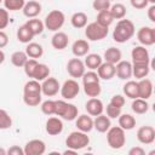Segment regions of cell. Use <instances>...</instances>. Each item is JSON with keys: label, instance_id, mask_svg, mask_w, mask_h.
Masks as SVG:
<instances>
[{"label": "cell", "instance_id": "obj_55", "mask_svg": "<svg viewBox=\"0 0 155 155\" xmlns=\"http://www.w3.org/2000/svg\"><path fill=\"white\" fill-rule=\"evenodd\" d=\"M0 155H6V150L4 148H0Z\"/></svg>", "mask_w": 155, "mask_h": 155}, {"label": "cell", "instance_id": "obj_24", "mask_svg": "<svg viewBox=\"0 0 155 155\" xmlns=\"http://www.w3.org/2000/svg\"><path fill=\"white\" fill-rule=\"evenodd\" d=\"M111 127V121L107 115H98L93 120V128H96L99 133H105Z\"/></svg>", "mask_w": 155, "mask_h": 155}, {"label": "cell", "instance_id": "obj_47", "mask_svg": "<svg viewBox=\"0 0 155 155\" xmlns=\"http://www.w3.org/2000/svg\"><path fill=\"white\" fill-rule=\"evenodd\" d=\"M10 23V16H8V11L6 8L0 7V30L5 29Z\"/></svg>", "mask_w": 155, "mask_h": 155}, {"label": "cell", "instance_id": "obj_34", "mask_svg": "<svg viewBox=\"0 0 155 155\" xmlns=\"http://www.w3.org/2000/svg\"><path fill=\"white\" fill-rule=\"evenodd\" d=\"M84 85V92L86 93L87 97H98L102 92V87L99 82H87V84H82Z\"/></svg>", "mask_w": 155, "mask_h": 155}, {"label": "cell", "instance_id": "obj_5", "mask_svg": "<svg viewBox=\"0 0 155 155\" xmlns=\"http://www.w3.org/2000/svg\"><path fill=\"white\" fill-rule=\"evenodd\" d=\"M107 142L111 149H121L126 143L125 130H122L120 126L110 127L107 131Z\"/></svg>", "mask_w": 155, "mask_h": 155}, {"label": "cell", "instance_id": "obj_48", "mask_svg": "<svg viewBox=\"0 0 155 155\" xmlns=\"http://www.w3.org/2000/svg\"><path fill=\"white\" fill-rule=\"evenodd\" d=\"M110 103H111L113 105H115V107H117V108H121V109H122V107L125 105V97H124V96H121V94H115V96H113V97H111Z\"/></svg>", "mask_w": 155, "mask_h": 155}, {"label": "cell", "instance_id": "obj_14", "mask_svg": "<svg viewBox=\"0 0 155 155\" xmlns=\"http://www.w3.org/2000/svg\"><path fill=\"white\" fill-rule=\"evenodd\" d=\"M137 139L142 144H151L155 140V130L153 126H142L137 131Z\"/></svg>", "mask_w": 155, "mask_h": 155}, {"label": "cell", "instance_id": "obj_52", "mask_svg": "<svg viewBox=\"0 0 155 155\" xmlns=\"http://www.w3.org/2000/svg\"><path fill=\"white\" fill-rule=\"evenodd\" d=\"M144 154H145V151L140 147H133L128 150V155H144Z\"/></svg>", "mask_w": 155, "mask_h": 155}, {"label": "cell", "instance_id": "obj_33", "mask_svg": "<svg viewBox=\"0 0 155 155\" xmlns=\"http://www.w3.org/2000/svg\"><path fill=\"white\" fill-rule=\"evenodd\" d=\"M131 108H132L133 113L142 115V114H145L149 110V104H148L147 99H143V98H139L138 97V98H134L133 99V102L131 104Z\"/></svg>", "mask_w": 155, "mask_h": 155}, {"label": "cell", "instance_id": "obj_27", "mask_svg": "<svg viewBox=\"0 0 155 155\" xmlns=\"http://www.w3.org/2000/svg\"><path fill=\"white\" fill-rule=\"evenodd\" d=\"M119 119V126L125 131H131L136 127V119L131 114H120Z\"/></svg>", "mask_w": 155, "mask_h": 155}, {"label": "cell", "instance_id": "obj_45", "mask_svg": "<svg viewBox=\"0 0 155 155\" xmlns=\"http://www.w3.org/2000/svg\"><path fill=\"white\" fill-rule=\"evenodd\" d=\"M110 6H111L110 1H108V0H93V2H92V7L97 12L104 11V10H109Z\"/></svg>", "mask_w": 155, "mask_h": 155}, {"label": "cell", "instance_id": "obj_41", "mask_svg": "<svg viewBox=\"0 0 155 155\" xmlns=\"http://www.w3.org/2000/svg\"><path fill=\"white\" fill-rule=\"evenodd\" d=\"M11 126H12V119L10 114L6 110L0 109V130H7Z\"/></svg>", "mask_w": 155, "mask_h": 155}, {"label": "cell", "instance_id": "obj_37", "mask_svg": "<svg viewBox=\"0 0 155 155\" xmlns=\"http://www.w3.org/2000/svg\"><path fill=\"white\" fill-rule=\"evenodd\" d=\"M96 22H97L98 24L103 25V27L109 28V25L114 22V18H113V16H111V13H110L109 10H104V11H99V12H98Z\"/></svg>", "mask_w": 155, "mask_h": 155}, {"label": "cell", "instance_id": "obj_42", "mask_svg": "<svg viewBox=\"0 0 155 155\" xmlns=\"http://www.w3.org/2000/svg\"><path fill=\"white\" fill-rule=\"evenodd\" d=\"M41 111L50 116V115H54V111H56V101H51V99H47L45 102L41 103Z\"/></svg>", "mask_w": 155, "mask_h": 155}, {"label": "cell", "instance_id": "obj_38", "mask_svg": "<svg viewBox=\"0 0 155 155\" xmlns=\"http://www.w3.org/2000/svg\"><path fill=\"white\" fill-rule=\"evenodd\" d=\"M27 61H28V56L24 51H16L11 54V63L17 68H22Z\"/></svg>", "mask_w": 155, "mask_h": 155}, {"label": "cell", "instance_id": "obj_26", "mask_svg": "<svg viewBox=\"0 0 155 155\" xmlns=\"http://www.w3.org/2000/svg\"><path fill=\"white\" fill-rule=\"evenodd\" d=\"M27 56L29 58H33V59H36V58H40L42 54H44V48L38 42H29L27 44V47H25V51Z\"/></svg>", "mask_w": 155, "mask_h": 155}, {"label": "cell", "instance_id": "obj_20", "mask_svg": "<svg viewBox=\"0 0 155 155\" xmlns=\"http://www.w3.org/2000/svg\"><path fill=\"white\" fill-rule=\"evenodd\" d=\"M41 8L42 7H41L40 2H38L35 0H30V1L25 2L22 11H23V15L27 18H35L41 13Z\"/></svg>", "mask_w": 155, "mask_h": 155}, {"label": "cell", "instance_id": "obj_1", "mask_svg": "<svg viewBox=\"0 0 155 155\" xmlns=\"http://www.w3.org/2000/svg\"><path fill=\"white\" fill-rule=\"evenodd\" d=\"M41 84L36 80H29L23 87V102L28 107H38L41 103Z\"/></svg>", "mask_w": 155, "mask_h": 155}, {"label": "cell", "instance_id": "obj_49", "mask_svg": "<svg viewBox=\"0 0 155 155\" xmlns=\"http://www.w3.org/2000/svg\"><path fill=\"white\" fill-rule=\"evenodd\" d=\"M132 7L137 8V10H142V8H145L148 6V0H130Z\"/></svg>", "mask_w": 155, "mask_h": 155}, {"label": "cell", "instance_id": "obj_15", "mask_svg": "<svg viewBox=\"0 0 155 155\" xmlns=\"http://www.w3.org/2000/svg\"><path fill=\"white\" fill-rule=\"evenodd\" d=\"M85 109H86V111H87L88 115H91V116H98V115L103 114L104 105H103V102L99 98L93 97V98H90L86 102Z\"/></svg>", "mask_w": 155, "mask_h": 155}, {"label": "cell", "instance_id": "obj_16", "mask_svg": "<svg viewBox=\"0 0 155 155\" xmlns=\"http://www.w3.org/2000/svg\"><path fill=\"white\" fill-rule=\"evenodd\" d=\"M131 57H132V63H150L149 51L145 48V46L133 47L131 52Z\"/></svg>", "mask_w": 155, "mask_h": 155}, {"label": "cell", "instance_id": "obj_23", "mask_svg": "<svg viewBox=\"0 0 155 155\" xmlns=\"http://www.w3.org/2000/svg\"><path fill=\"white\" fill-rule=\"evenodd\" d=\"M69 44V38L63 31H56L51 39V45L54 50H64Z\"/></svg>", "mask_w": 155, "mask_h": 155}, {"label": "cell", "instance_id": "obj_7", "mask_svg": "<svg viewBox=\"0 0 155 155\" xmlns=\"http://www.w3.org/2000/svg\"><path fill=\"white\" fill-rule=\"evenodd\" d=\"M109 33L107 27L98 24L97 22H92L85 27V35L90 41H99L104 39Z\"/></svg>", "mask_w": 155, "mask_h": 155}, {"label": "cell", "instance_id": "obj_25", "mask_svg": "<svg viewBox=\"0 0 155 155\" xmlns=\"http://www.w3.org/2000/svg\"><path fill=\"white\" fill-rule=\"evenodd\" d=\"M150 71L149 63H132V76L136 79H143L147 78Z\"/></svg>", "mask_w": 155, "mask_h": 155}, {"label": "cell", "instance_id": "obj_6", "mask_svg": "<svg viewBox=\"0 0 155 155\" xmlns=\"http://www.w3.org/2000/svg\"><path fill=\"white\" fill-rule=\"evenodd\" d=\"M64 22H65L64 13L59 10H52L45 17L44 25H45L46 29H48L51 31H58V29H61L63 27Z\"/></svg>", "mask_w": 155, "mask_h": 155}, {"label": "cell", "instance_id": "obj_57", "mask_svg": "<svg viewBox=\"0 0 155 155\" xmlns=\"http://www.w3.org/2000/svg\"><path fill=\"white\" fill-rule=\"evenodd\" d=\"M108 1H113V0H108Z\"/></svg>", "mask_w": 155, "mask_h": 155}, {"label": "cell", "instance_id": "obj_35", "mask_svg": "<svg viewBox=\"0 0 155 155\" xmlns=\"http://www.w3.org/2000/svg\"><path fill=\"white\" fill-rule=\"evenodd\" d=\"M124 93L126 97L131 98V99H134V98H138V84L133 80H128L125 85H124V88H122Z\"/></svg>", "mask_w": 155, "mask_h": 155}, {"label": "cell", "instance_id": "obj_10", "mask_svg": "<svg viewBox=\"0 0 155 155\" xmlns=\"http://www.w3.org/2000/svg\"><path fill=\"white\" fill-rule=\"evenodd\" d=\"M61 90V85L56 78H46L41 84V93L46 97L56 96Z\"/></svg>", "mask_w": 155, "mask_h": 155}, {"label": "cell", "instance_id": "obj_13", "mask_svg": "<svg viewBox=\"0 0 155 155\" xmlns=\"http://www.w3.org/2000/svg\"><path fill=\"white\" fill-rule=\"evenodd\" d=\"M115 75L120 80H130L132 78V63L128 61H120L115 64Z\"/></svg>", "mask_w": 155, "mask_h": 155}, {"label": "cell", "instance_id": "obj_50", "mask_svg": "<svg viewBox=\"0 0 155 155\" xmlns=\"http://www.w3.org/2000/svg\"><path fill=\"white\" fill-rule=\"evenodd\" d=\"M6 154H8V155H24V150L22 148H19L18 145H12L11 148H8Z\"/></svg>", "mask_w": 155, "mask_h": 155}, {"label": "cell", "instance_id": "obj_19", "mask_svg": "<svg viewBox=\"0 0 155 155\" xmlns=\"http://www.w3.org/2000/svg\"><path fill=\"white\" fill-rule=\"evenodd\" d=\"M97 74L102 80H111L115 76V64L102 62V64L97 68Z\"/></svg>", "mask_w": 155, "mask_h": 155}, {"label": "cell", "instance_id": "obj_40", "mask_svg": "<svg viewBox=\"0 0 155 155\" xmlns=\"http://www.w3.org/2000/svg\"><path fill=\"white\" fill-rule=\"evenodd\" d=\"M7 11H19L25 5V0H2Z\"/></svg>", "mask_w": 155, "mask_h": 155}, {"label": "cell", "instance_id": "obj_11", "mask_svg": "<svg viewBox=\"0 0 155 155\" xmlns=\"http://www.w3.org/2000/svg\"><path fill=\"white\" fill-rule=\"evenodd\" d=\"M137 40L142 46H151L155 44V29L151 27H142L137 31Z\"/></svg>", "mask_w": 155, "mask_h": 155}, {"label": "cell", "instance_id": "obj_32", "mask_svg": "<svg viewBox=\"0 0 155 155\" xmlns=\"http://www.w3.org/2000/svg\"><path fill=\"white\" fill-rule=\"evenodd\" d=\"M70 23L76 29L85 28L87 25V15L85 12H75L70 18Z\"/></svg>", "mask_w": 155, "mask_h": 155}, {"label": "cell", "instance_id": "obj_18", "mask_svg": "<svg viewBox=\"0 0 155 155\" xmlns=\"http://www.w3.org/2000/svg\"><path fill=\"white\" fill-rule=\"evenodd\" d=\"M138 97L143 99H149L153 94V82L150 79L143 78L138 82Z\"/></svg>", "mask_w": 155, "mask_h": 155}, {"label": "cell", "instance_id": "obj_51", "mask_svg": "<svg viewBox=\"0 0 155 155\" xmlns=\"http://www.w3.org/2000/svg\"><path fill=\"white\" fill-rule=\"evenodd\" d=\"M7 44H8V36H7V34L5 31L0 30V48L6 47Z\"/></svg>", "mask_w": 155, "mask_h": 155}, {"label": "cell", "instance_id": "obj_29", "mask_svg": "<svg viewBox=\"0 0 155 155\" xmlns=\"http://www.w3.org/2000/svg\"><path fill=\"white\" fill-rule=\"evenodd\" d=\"M121 57H122V53L116 47H109V48H107L105 52H104V56H103V58H104L105 62H109V63H113V64H116L117 62H120L121 61Z\"/></svg>", "mask_w": 155, "mask_h": 155}, {"label": "cell", "instance_id": "obj_2", "mask_svg": "<svg viewBox=\"0 0 155 155\" xmlns=\"http://www.w3.org/2000/svg\"><path fill=\"white\" fill-rule=\"evenodd\" d=\"M134 33H136L134 24L130 19L122 18L116 23V27L113 31V39L119 44H124L128 41L134 35Z\"/></svg>", "mask_w": 155, "mask_h": 155}, {"label": "cell", "instance_id": "obj_30", "mask_svg": "<svg viewBox=\"0 0 155 155\" xmlns=\"http://www.w3.org/2000/svg\"><path fill=\"white\" fill-rule=\"evenodd\" d=\"M103 58L97 53H87L85 58V67H87L90 70H97V68L102 64Z\"/></svg>", "mask_w": 155, "mask_h": 155}, {"label": "cell", "instance_id": "obj_22", "mask_svg": "<svg viewBox=\"0 0 155 155\" xmlns=\"http://www.w3.org/2000/svg\"><path fill=\"white\" fill-rule=\"evenodd\" d=\"M88 51H90V44L87 40H84V39H79V40L74 41V44L71 46V52L78 58L86 56L88 53Z\"/></svg>", "mask_w": 155, "mask_h": 155}, {"label": "cell", "instance_id": "obj_39", "mask_svg": "<svg viewBox=\"0 0 155 155\" xmlns=\"http://www.w3.org/2000/svg\"><path fill=\"white\" fill-rule=\"evenodd\" d=\"M109 11H110V13H111V16H113L114 19H122V18H125L126 12H127L125 5H122L120 2L111 5L110 8H109Z\"/></svg>", "mask_w": 155, "mask_h": 155}, {"label": "cell", "instance_id": "obj_44", "mask_svg": "<svg viewBox=\"0 0 155 155\" xmlns=\"http://www.w3.org/2000/svg\"><path fill=\"white\" fill-rule=\"evenodd\" d=\"M82 79V84H87V82H99V76L94 70H90V71H85L84 75L81 76Z\"/></svg>", "mask_w": 155, "mask_h": 155}, {"label": "cell", "instance_id": "obj_3", "mask_svg": "<svg viewBox=\"0 0 155 155\" xmlns=\"http://www.w3.org/2000/svg\"><path fill=\"white\" fill-rule=\"evenodd\" d=\"M78 114H79V109H78V107L75 104L67 103L63 99L56 101V111H54V115L61 116L63 120L73 121V120H75L78 117Z\"/></svg>", "mask_w": 155, "mask_h": 155}, {"label": "cell", "instance_id": "obj_53", "mask_svg": "<svg viewBox=\"0 0 155 155\" xmlns=\"http://www.w3.org/2000/svg\"><path fill=\"white\" fill-rule=\"evenodd\" d=\"M148 17L151 22H155V5H151L148 8Z\"/></svg>", "mask_w": 155, "mask_h": 155}, {"label": "cell", "instance_id": "obj_56", "mask_svg": "<svg viewBox=\"0 0 155 155\" xmlns=\"http://www.w3.org/2000/svg\"><path fill=\"white\" fill-rule=\"evenodd\" d=\"M148 2H150L151 5H155V0H148Z\"/></svg>", "mask_w": 155, "mask_h": 155}, {"label": "cell", "instance_id": "obj_17", "mask_svg": "<svg viewBox=\"0 0 155 155\" xmlns=\"http://www.w3.org/2000/svg\"><path fill=\"white\" fill-rule=\"evenodd\" d=\"M45 130L46 132L50 134V136H57V134H61L62 131H63V122L59 117L57 116H52V117H48L47 121H46V125H45Z\"/></svg>", "mask_w": 155, "mask_h": 155}, {"label": "cell", "instance_id": "obj_46", "mask_svg": "<svg viewBox=\"0 0 155 155\" xmlns=\"http://www.w3.org/2000/svg\"><path fill=\"white\" fill-rule=\"evenodd\" d=\"M105 110H107V116L109 119H117L120 116V114H121V108H117V107L113 105L111 103H109L107 105Z\"/></svg>", "mask_w": 155, "mask_h": 155}, {"label": "cell", "instance_id": "obj_21", "mask_svg": "<svg viewBox=\"0 0 155 155\" xmlns=\"http://www.w3.org/2000/svg\"><path fill=\"white\" fill-rule=\"evenodd\" d=\"M75 120H76L75 125H76L79 131H82L85 133H88V132L92 131V128H93V119L91 117V115L82 114V115L78 116Z\"/></svg>", "mask_w": 155, "mask_h": 155}, {"label": "cell", "instance_id": "obj_43", "mask_svg": "<svg viewBox=\"0 0 155 155\" xmlns=\"http://www.w3.org/2000/svg\"><path fill=\"white\" fill-rule=\"evenodd\" d=\"M38 61L36 59H33V58H29L27 62H25V64L23 65V69H24V73H25V75L28 76V78H31L33 76V73H34V69H35V67L38 65Z\"/></svg>", "mask_w": 155, "mask_h": 155}, {"label": "cell", "instance_id": "obj_54", "mask_svg": "<svg viewBox=\"0 0 155 155\" xmlns=\"http://www.w3.org/2000/svg\"><path fill=\"white\" fill-rule=\"evenodd\" d=\"M4 61H5V53H4V51H1V48H0V64H2Z\"/></svg>", "mask_w": 155, "mask_h": 155}, {"label": "cell", "instance_id": "obj_31", "mask_svg": "<svg viewBox=\"0 0 155 155\" xmlns=\"http://www.w3.org/2000/svg\"><path fill=\"white\" fill-rule=\"evenodd\" d=\"M17 39H18V41L19 42H22V44H29L31 40H33V38H34V34L31 33V30L25 25V24H23V25H21L18 29H17Z\"/></svg>", "mask_w": 155, "mask_h": 155}, {"label": "cell", "instance_id": "obj_8", "mask_svg": "<svg viewBox=\"0 0 155 155\" xmlns=\"http://www.w3.org/2000/svg\"><path fill=\"white\" fill-rule=\"evenodd\" d=\"M61 96L64 99H73L75 98L80 92V85L74 79H68L64 81V84L61 86Z\"/></svg>", "mask_w": 155, "mask_h": 155}, {"label": "cell", "instance_id": "obj_12", "mask_svg": "<svg viewBox=\"0 0 155 155\" xmlns=\"http://www.w3.org/2000/svg\"><path fill=\"white\" fill-rule=\"evenodd\" d=\"M23 150L24 155H42L46 151V144L41 139H31L24 145Z\"/></svg>", "mask_w": 155, "mask_h": 155}, {"label": "cell", "instance_id": "obj_28", "mask_svg": "<svg viewBox=\"0 0 155 155\" xmlns=\"http://www.w3.org/2000/svg\"><path fill=\"white\" fill-rule=\"evenodd\" d=\"M48 76H50V68H48V65H46L44 63H38V65L34 69L31 79H34L36 81H44Z\"/></svg>", "mask_w": 155, "mask_h": 155}, {"label": "cell", "instance_id": "obj_36", "mask_svg": "<svg viewBox=\"0 0 155 155\" xmlns=\"http://www.w3.org/2000/svg\"><path fill=\"white\" fill-rule=\"evenodd\" d=\"M25 25L31 30V33L35 35H39L44 31L45 29V25H44V22H41L40 19H38L36 17L35 18H29L27 22H25Z\"/></svg>", "mask_w": 155, "mask_h": 155}, {"label": "cell", "instance_id": "obj_4", "mask_svg": "<svg viewBox=\"0 0 155 155\" xmlns=\"http://www.w3.org/2000/svg\"><path fill=\"white\" fill-rule=\"evenodd\" d=\"M90 144V137L87 136V133L82 132V131H74L70 132L69 136L65 139V145L69 149L73 150H80L86 148Z\"/></svg>", "mask_w": 155, "mask_h": 155}, {"label": "cell", "instance_id": "obj_9", "mask_svg": "<svg viewBox=\"0 0 155 155\" xmlns=\"http://www.w3.org/2000/svg\"><path fill=\"white\" fill-rule=\"evenodd\" d=\"M67 71H68V74H69L73 79H79V78H81V76L84 75V73H85V64H84V62H82L80 58H78V57L71 58V59H69L68 63H67Z\"/></svg>", "mask_w": 155, "mask_h": 155}]
</instances>
